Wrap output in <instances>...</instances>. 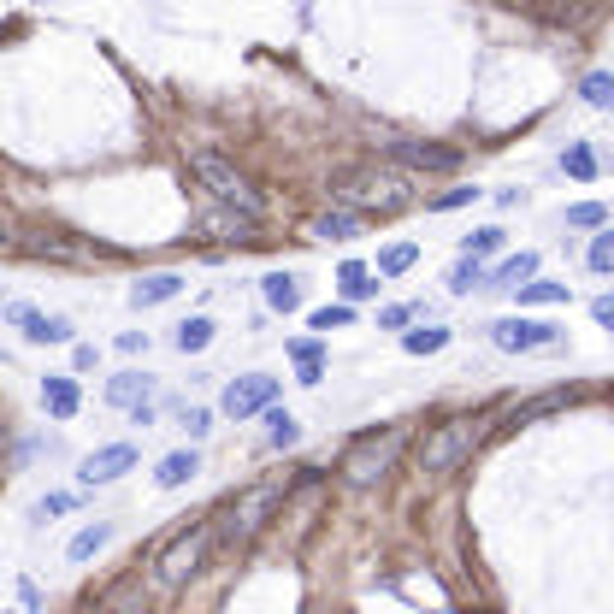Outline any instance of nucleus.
<instances>
[{
    "mask_svg": "<svg viewBox=\"0 0 614 614\" xmlns=\"http://www.w3.org/2000/svg\"><path fill=\"white\" fill-rule=\"evenodd\" d=\"M408 426H384V431H367L349 455H343V485L349 491H372V485H384L390 473H396V461H402V449H408Z\"/></svg>",
    "mask_w": 614,
    "mask_h": 614,
    "instance_id": "1",
    "label": "nucleus"
},
{
    "mask_svg": "<svg viewBox=\"0 0 614 614\" xmlns=\"http://www.w3.org/2000/svg\"><path fill=\"white\" fill-rule=\"evenodd\" d=\"M479 437H485V420H443V426H431L420 437V449H414V461H420V473L426 479H449L455 467H467L473 461V449H479Z\"/></svg>",
    "mask_w": 614,
    "mask_h": 614,
    "instance_id": "2",
    "label": "nucleus"
},
{
    "mask_svg": "<svg viewBox=\"0 0 614 614\" xmlns=\"http://www.w3.org/2000/svg\"><path fill=\"white\" fill-rule=\"evenodd\" d=\"M343 207H372V213H396V207H408L414 201V189H408V172H390V166H355V172H343L337 189H331Z\"/></svg>",
    "mask_w": 614,
    "mask_h": 614,
    "instance_id": "3",
    "label": "nucleus"
},
{
    "mask_svg": "<svg viewBox=\"0 0 614 614\" xmlns=\"http://www.w3.org/2000/svg\"><path fill=\"white\" fill-rule=\"evenodd\" d=\"M189 172H195V184L207 189V195H219V201H231V207H243V213H260V195L248 189V178L231 160H219V154H189Z\"/></svg>",
    "mask_w": 614,
    "mask_h": 614,
    "instance_id": "4",
    "label": "nucleus"
},
{
    "mask_svg": "<svg viewBox=\"0 0 614 614\" xmlns=\"http://www.w3.org/2000/svg\"><path fill=\"white\" fill-rule=\"evenodd\" d=\"M491 343L502 355H544L561 343V331H555L550 319H526V313H502L491 325Z\"/></svg>",
    "mask_w": 614,
    "mask_h": 614,
    "instance_id": "5",
    "label": "nucleus"
},
{
    "mask_svg": "<svg viewBox=\"0 0 614 614\" xmlns=\"http://www.w3.org/2000/svg\"><path fill=\"white\" fill-rule=\"evenodd\" d=\"M207 526H189V532H178L166 550H160V561H154V585H166V591H178L189 573L201 567V555H207Z\"/></svg>",
    "mask_w": 614,
    "mask_h": 614,
    "instance_id": "6",
    "label": "nucleus"
},
{
    "mask_svg": "<svg viewBox=\"0 0 614 614\" xmlns=\"http://www.w3.org/2000/svg\"><path fill=\"white\" fill-rule=\"evenodd\" d=\"M272 402H278V378H266V372L231 378V384H225V396H219V408H225L231 420H254V414H266Z\"/></svg>",
    "mask_w": 614,
    "mask_h": 614,
    "instance_id": "7",
    "label": "nucleus"
},
{
    "mask_svg": "<svg viewBox=\"0 0 614 614\" xmlns=\"http://www.w3.org/2000/svg\"><path fill=\"white\" fill-rule=\"evenodd\" d=\"M278 502H284V485H254V491L237 496V502H231V526H225V532H231V544H237V538H254Z\"/></svg>",
    "mask_w": 614,
    "mask_h": 614,
    "instance_id": "8",
    "label": "nucleus"
},
{
    "mask_svg": "<svg viewBox=\"0 0 614 614\" xmlns=\"http://www.w3.org/2000/svg\"><path fill=\"white\" fill-rule=\"evenodd\" d=\"M390 160L402 172H455L461 166V154L443 148V142H390Z\"/></svg>",
    "mask_w": 614,
    "mask_h": 614,
    "instance_id": "9",
    "label": "nucleus"
},
{
    "mask_svg": "<svg viewBox=\"0 0 614 614\" xmlns=\"http://www.w3.org/2000/svg\"><path fill=\"white\" fill-rule=\"evenodd\" d=\"M130 467H136V449H130V443H107V449H95V455L77 461V479H83V485H113Z\"/></svg>",
    "mask_w": 614,
    "mask_h": 614,
    "instance_id": "10",
    "label": "nucleus"
},
{
    "mask_svg": "<svg viewBox=\"0 0 614 614\" xmlns=\"http://www.w3.org/2000/svg\"><path fill=\"white\" fill-rule=\"evenodd\" d=\"M6 319L30 337V343H71V319L65 313H36V307H6Z\"/></svg>",
    "mask_w": 614,
    "mask_h": 614,
    "instance_id": "11",
    "label": "nucleus"
},
{
    "mask_svg": "<svg viewBox=\"0 0 614 614\" xmlns=\"http://www.w3.org/2000/svg\"><path fill=\"white\" fill-rule=\"evenodd\" d=\"M42 408H48L54 420H71V414L83 408V390H77V378H65V372H48V378H42Z\"/></svg>",
    "mask_w": 614,
    "mask_h": 614,
    "instance_id": "12",
    "label": "nucleus"
},
{
    "mask_svg": "<svg viewBox=\"0 0 614 614\" xmlns=\"http://www.w3.org/2000/svg\"><path fill=\"white\" fill-rule=\"evenodd\" d=\"M172 296H184V272H154L130 290V307H166Z\"/></svg>",
    "mask_w": 614,
    "mask_h": 614,
    "instance_id": "13",
    "label": "nucleus"
},
{
    "mask_svg": "<svg viewBox=\"0 0 614 614\" xmlns=\"http://www.w3.org/2000/svg\"><path fill=\"white\" fill-rule=\"evenodd\" d=\"M195 473H201V455H195V449H172V455L154 467V485H160V491H184Z\"/></svg>",
    "mask_w": 614,
    "mask_h": 614,
    "instance_id": "14",
    "label": "nucleus"
},
{
    "mask_svg": "<svg viewBox=\"0 0 614 614\" xmlns=\"http://www.w3.org/2000/svg\"><path fill=\"white\" fill-rule=\"evenodd\" d=\"M532 278H538V254L520 248V254H508V260L491 272V290H520V284H532Z\"/></svg>",
    "mask_w": 614,
    "mask_h": 614,
    "instance_id": "15",
    "label": "nucleus"
},
{
    "mask_svg": "<svg viewBox=\"0 0 614 614\" xmlns=\"http://www.w3.org/2000/svg\"><path fill=\"white\" fill-rule=\"evenodd\" d=\"M337 290H343V302H367V296H378V272H367L361 260H343L337 266Z\"/></svg>",
    "mask_w": 614,
    "mask_h": 614,
    "instance_id": "16",
    "label": "nucleus"
},
{
    "mask_svg": "<svg viewBox=\"0 0 614 614\" xmlns=\"http://www.w3.org/2000/svg\"><path fill=\"white\" fill-rule=\"evenodd\" d=\"M266 307H278V313H296L302 307V278L296 272H266Z\"/></svg>",
    "mask_w": 614,
    "mask_h": 614,
    "instance_id": "17",
    "label": "nucleus"
},
{
    "mask_svg": "<svg viewBox=\"0 0 614 614\" xmlns=\"http://www.w3.org/2000/svg\"><path fill=\"white\" fill-rule=\"evenodd\" d=\"M148 390H154V384H148L142 372H119V378L107 384V402H113V408H148Z\"/></svg>",
    "mask_w": 614,
    "mask_h": 614,
    "instance_id": "18",
    "label": "nucleus"
},
{
    "mask_svg": "<svg viewBox=\"0 0 614 614\" xmlns=\"http://www.w3.org/2000/svg\"><path fill=\"white\" fill-rule=\"evenodd\" d=\"M290 361L302 372V384H319V378H325V343H319V337H296V343H290Z\"/></svg>",
    "mask_w": 614,
    "mask_h": 614,
    "instance_id": "19",
    "label": "nucleus"
},
{
    "mask_svg": "<svg viewBox=\"0 0 614 614\" xmlns=\"http://www.w3.org/2000/svg\"><path fill=\"white\" fill-rule=\"evenodd\" d=\"M254 219H260V213H207V231H213L219 243H248V237H254Z\"/></svg>",
    "mask_w": 614,
    "mask_h": 614,
    "instance_id": "20",
    "label": "nucleus"
},
{
    "mask_svg": "<svg viewBox=\"0 0 614 614\" xmlns=\"http://www.w3.org/2000/svg\"><path fill=\"white\" fill-rule=\"evenodd\" d=\"M355 231H361V213H349V207H343V213L313 219V237H319V243H349Z\"/></svg>",
    "mask_w": 614,
    "mask_h": 614,
    "instance_id": "21",
    "label": "nucleus"
},
{
    "mask_svg": "<svg viewBox=\"0 0 614 614\" xmlns=\"http://www.w3.org/2000/svg\"><path fill=\"white\" fill-rule=\"evenodd\" d=\"M260 420H266V437H272L278 449H296V443H302V426H296V414H290V408H278V402H272Z\"/></svg>",
    "mask_w": 614,
    "mask_h": 614,
    "instance_id": "22",
    "label": "nucleus"
},
{
    "mask_svg": "<svg viewBox=\"0 0 614 614\" xmlns=\"http://www.w3.org/2000/svg\"><path fill=\"white\" fill-rule=\"evenodd\" d=\"M579 95H585V107L614 113V71H585V77H579Z\"/></svg>",
    "mask_w": 614,
    "mask_h": 614,
    "instance_id": "23",
    "label": "nucleus"
},
{
    "mask_svg": "<svg viewBox=\"0 0 614 614\" xmlns=\"http://www.w3.org/2000/svg\"><path fill=\"white\" fill-rule=\"evenodd\" d=\"M491 284V272H485V260H473V254H461L455 260V272H449V290L455 296H467V290H485Z\"/></svg>",
    "mask_w": 614,
    "mask_h": 614,
    "instance_id": "24",
    "label": "nucleus"
},
{
    "mask_svg": "<svg viewBox=\"0 0 614 614\" xmlns=\"http://www.w3.org/2000/svg\"><path fill=\"white\" fill-rule=\"evenodd\" d=\"M402 349H408V355H437V349H449V331H443V325H420V331H402Z\"/></svg>",
    "mask_w": 614,
    "mask_h": 614,
    "instance_id": "25",
    "label": "nucleus"
},
{
    "mask_svg": "<svg viewBox=\"0 0 614 614\" xmlns=\"http://www.w3.org/2000/svg\"><path fill=\"white\" fill-rule=\"evenodd\" d=\"M107 538H113V526H107V520H95V526H83V532H77V538H71V561H89V555L95 550H107Z\"/></svg>",
    "mask_w": 614,
    "mask_h": 614,
    "instance_id": "26",
    "label": "nucleus"
},
{
    "mask_svg": "<svg viewBox=\"0 0 614 614\" xmlns=\"http://www.w3.org/2000/svg\"><path fill=\"white\" fill-rule=\"evenodd\" d=\"M502 237H508L502 225H479V231H467V237H461V254H473V260H491L496 248H502Z\"/></svg>",
    "mask_w": 614,
    "mask_h": 614,
    "instance_id": "27",
    "label": "nucleus"
},
{
    "mask_svg": "<svg viewBox=\"0 0 614 614\" xmlns=\"http://www.w3.org/2000/svg\"><path fill=\"white\" fill-rule=\"evenodd\" d=\"M561 172H567V178H579V184H591V178H597V154H591L585 142H567V154H561Z\"/></svg>",
    "mask_w": 614,
    "mask_h": 614,
    "instance_id": "28",
    "label": "nucleus"
},
{
    "mask_svg": "<svg viewBox=\"0 0 614 614\" xmlns=\"http://www.w3.org/2000/svg\"><path fill=\"white\" fill-rule=\"evenodd\" d=\"M207 343H213V319H207V313H195V319L178 325V349H184V355H201Z\"/></svg>",
    "mask_w": 614,
    "mask_h": 614,
    "instance_id": "29",
    "label": "nucleus"
},
{
    "mask_svg": "<svg viewBox=\"0 0 614 614\" xmlns=\"http://www.w3.org/2000/svg\"><path fill=\"white\" fill-rule=\"evenodd\" d=\"M555 302H567V284H550V278L520 284V307H555Z\"/></svg>",
    "mask_w": 614,
    "mask_h": 614,
    "instance_id": "30",
    "label": "nucleus"
},
{
    "mask_svg": "<svg viewBox=\"0 0 614 614\" xmlns=\"http://www.w3.org/2000/svg\"><path fill=\"white\" fill-rule=\"evenodd\" d=\"M307 325H313V331H325V337H331V331H337V325H355V307H349V302L313 307V313H307Z\"/></svg>",
    "mask_w": 614,
    "mask_h": 614,
    "instance_id": "31",
    "label": "nucleus"
},
{
    "mask_svg": "<svg viewBox=\"0 0 614 614\" xmlns=\"http://www.w3.org/2000/svg\"><path fill=\"white\" fill-rule=\"evenodd\" d=\"M414 260H420V248L414 243H390L384 254H378V278H396V272H408Z\"/></svg>",
    "mask_w": 614,
    "mask_h": 614,
    "instance_id": "32",
    "label": "nucleus"
},
{
    "mask_svg": "<svg viewBox=\"0 0 614 614\" xmlns=\"http://www.w3.org/2000/svg\"><path fill=\"white\" fill-rule=\"evenodd\" d=\"M585 260H591V272H614V225H603V231L591 237V254H585Z\"/></svg>",
    "mask_w": 614,
    "mask_h": 614,
    "instance_id": "33",
    "label": "nucleus"
},
{
    "mask_svg": "<svg viewBox=\"0 0 614 614\" xmlns=\"http://www.w3.org/2000/svg\"><path fill=\"white\" fill-rule=\"evenodd\" d=\"M603 219H609V213H603L597 201H579V207H567V225H579V231H603Z\"/></svg>",
    "mask_w": 614,
    "mask_h": 614,
    "instance_id": "34",
    "label": "nucleus"
},
{
    "mask_svg": "<svg viewBox=\"0 0 614 614\" xmlns=\"http://www.w3.org/2000/svg\"><path fill=\"white\" fill-rule=\"evenodd\" d=\"M107 614H142V591H136V585H119V591L107 597Z\"/></svg>",
    "mask_w": 614,
    "mask_h": 614,
    "instance_id": "35",
    "label": "nucleus"
},
{
    "mask_svg": "<svg viewBox=\"0 0 614 614\" xmlns=\"http://www.w3.org/2000/svg\"><path fill=\"white\" fill-rule=\"evenodd\" d=\"M473 195H479V189H443V195H437V201H431V213H455V207H467V201H473Z\"/></svg>",
    "mask_w": 614,
    "mask_h": 614,
    "instance_id": "36",
    "label": "nucleus"
},
{
    "mask_svg": "<svg viewBox=\"0 0 614 614\" xmlns=\"http://www.w3.org/2000/svg\"><path fill=\"white\" fill-rule=\"evenodd\" d=\"M414 313H420V307L396 302V307H384V313H378V325H384V331H402V325H414Z\"/></svg>",
    "mask_w": 614,
    "mask_h": 614,
    "instance_id": "37",
    "label": "nucleus"
},
{
    "mask_svg": "<svg viewBox=\"0 0 614 614\" xmlns=\"http://www.w3.org/2000/svg\"><path fill=\"white\" fill-rule=\"evenodd\" d=\"M184 431H189V437H207V431H213V414H207V408H189Z\"/></svg>",
    "mask_w": 614,
    "mask_h": 614,
    "instance_id": "38",
    "label": "nucleus"
},
{
    "mask_svg": "<svg viewBox=\"0 0 614 614\" xmlns=\"http://www.w3.org/2000/svg\"><path fill=\"white\" fill-rule=\"evenodd\" d=\"M71 502H77V496H42V502H36V520H48V514H65Z\"/></svg>",
    "mask_w": 614,
    "mask_h": 614,
    "instance_id": "39",
    "label": "nucleus"
},
{
    "mask_svg": "<svg viewBox=\"0 0 614 614\" xmlns=\"http://www.w3.org/2000/svg\"><path fill=\"white\" fill-rule=\"evenodd\" d=\"M591 313H597V325H603V331H614V296H597Z\"/></svg>",
    "mask_w": 614,
    "mask_h": 614,
    "instance_id": "40",
    "label": "nucleus"
},
{
    "mask_svg": "<svg viewBox=\"0 0 614 614\" xmlns=\"http://www.w3.org/2000/svg\"><path fill=\"white\" fill-rule=\"evenodd\" d=\"M119 349H124V355H136V349H148V331H124V337H119Z\"/></svg>",
    "mask_w": 614,
    "mask_h": 614,
    "instance_id": "41",
    "label": "nucleus"
}]
</instances>
